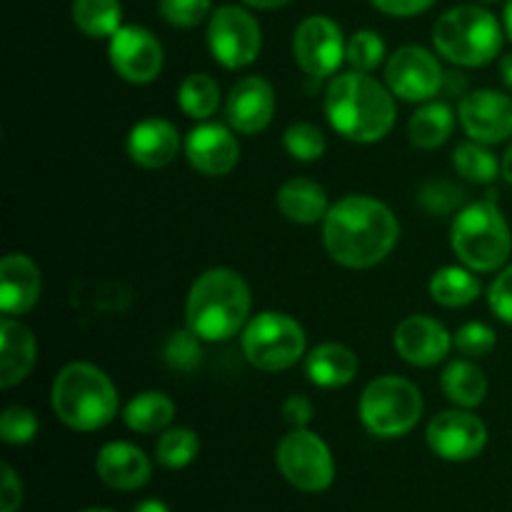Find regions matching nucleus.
I'll return each mask as SVG.
<instances>
[{"label":"nucleus","instance_id":"16","mask_svg":"<svg viewBox=\"0 0 512 512\" xmlns=\"http://www.w3.org/2000/svg\"><path fill=\"white\" fill-rule=\"evenodd\" d=\"M393 345L405 363L415 368H433L448 358L453 348V335L440 320L428 315H410L395 328Z\"/></svg>","mask_w":512,"mask_h":512},{"label":"nucleus","instance_id":"24","mask_svg":"<svg viewBox=\"0 0 512 512\" xmlns=\"http://www.w3.org/2000/svg\"><path fill=\"white\" fill-rule=\"evenodd\" d=\"M275 203L290 223L298 225L323 223L330 210L325 188L310 178H293L280 185Z\"/></svg>","mask_w":512,"mask_h":512},{"label":"nucleus","instance_id":"21","mask_svg":"<svg viewBox=\"0 0 512 512\" xmlns=\"http://www.w3.org/2000/svg\"><path fill=\"white\" fill-rule=\"evenodd\" d=\"M95 473L113 490H138L153 475L148 455L130 443H108L95 458Z\"/></svg>","mask_w":512,"mask_h":512},{"label":"nucleus","instance_id":"4","mask_svg":"<svg viewBox=\"0 0 512 512\" xmlns=\"http://www.w3.org/2000/svg\"><path fill=\"white\" fill-rule=\"evenodd\" d=\"M53 413L70 430L93 433L118 415V390L113 380L90 363H70L55 375L50 390Z\"/></svg>","mask_w":512,"mask_h":512},{"label":"nucleus","instance_id":"11","mask_svg":"<svg viewBox=\"0 0 512 512\" xmlns=\"http://www.w3.org/2000/svg\"><path fill=\"white\" fill-rule=\"evenodd\" d=\"M385 83L405 103H428L440 93L445 73L440 60L423 45H403L385 63Z\"/></svg>","mask_w":512,"mask_h":512},{"label":"nucleus","instance_id":"33","mask_svg":"<svg viewBox=\"0 0 512 512\" xmlns=\"http://www.w3.org/2000/svg\"><path fill=\"white\" fill-rule=\"evenodd\" d=\"M418 203L423 205L425 213L443 218V215H458L465 203V190L445 178H433L420 185Z\"/></svg>","mask_w":512,"mask_h":512},{"label":"nucleus","instance_id":"34","mask_svg":"<svg viewBox=\"0 0 512 512\" xmlns=\"http://www.w3.org/2000/svg\"><path fill=\"white\" fill-rule=\"evenodd\" d=\"M203 340L193 333V330H175L170 333V338L165 340L163 358L168 363L170 370L175 373H193L195 368L203 360V348H200Z\"/></svg>","mask_w":512,"mask_h":512},{"label":"nucleus","instance_id":"14","mask_svg":"<svg viewBox=\"0 0 512 512\" xmlns=\"http://www.w3.org/2000/svg\"><path fill=\"white\" fill-rule=\"evenodd\" d=\"M425 438L438 458L465 463L483 453L485 443H488V428L470 410H443L430 420Z\"/></svg>","mask_w":512,"mask_h":512},{"label":"nucleus","instance_id":"42","mask_svg":"<svg viewBox=\"0 0 512 512\" xmlns=\"http://www.w3.org/2000/svg\"><path fill=\"white\" fill-rule=\"evenodd\" d=\"M283 420L290 428H308L313 420V403L305 395H290L283 403Z\"/></svg>","mask_w":512,"mask_h":512},{"label":"nucleus","instance_id":"8","mask_svg":"<svg viewBox=\"0 0 512 512\" xmlns=\"http://www.w3.org/2000/svg\"><path fill=\"white\" fill-rule=\"evenodd\" d=\"M243 353L253 368L280 373L303 360L305 330L290 315L265 310L245 325Z\"/></svg>","mask_w":512,"mask_h":512},{"label":"nucleus","instance_id":"22","mask_svg":"<svg viewBox=\"0 0 512 512\" xmlns=\"http://www.w3.org/2000/svg\"><path fill=\"white\" fill-rule=\"evenodd\" d=\"M38 345L28 325L20 320L3 318L0 323V388H15L35 368Z\"/></svg>","mask_w":512,"mask_h":512},{"label":"nucleus","instance_id":"17","mask_svg":"<svg viewBox=\"0 0 512 512\" xmlns=\"http://www.w3.org/2000/svg\"><path fill=\"white\" fill-rule=\"evenodd\" d=\"M185 158L208 178H220L228 175L240 160V145L233 130L220 123H200L188 133L183 143Z\"/></svg>","mask_w":512,"mask_h":512},{"label":"nucleus","instance_id":"36","mask_svg":"<svg viewBox=\"0 0 512 512\" xmlns=\"http://www.w3.org/2000/svg\"><path fill=\"white\" fill-rule=\"evenodd\" d=\"M345 60H348L353 70L373 73L385 60V40L375 30H358V33L350 35Z\"/></svg>","mask_w":512,"mask_h":512},{"label":"nucleus","instance_id":"12","mask_svg":"<svg viewBox=\"0 0 512 512\" xmlns=\"http://www.w3.org/2000/svg\"><path fill=\"white\" fill-rule=\"evenodd\" d=\"M345 35L333 18L310 15L295 28L293 55L295 63L310 78H330L345 60Z\"/></svg>","mask_w":512,"mask_h":512},{"label":"nucleus","instance_id":"43","mask_svg":"<svg viewBox=\"0 0 512 512\" xmlns=\"http://www.w3.org/2000/svg\"><path fill=\"white\" fill-rule=\"evenodd\" d=\"M23 503V485L10 465H3V488H0V512H15Z\"/></svg>","mask_w":512,"mask_h":512},{"label":"nucleus","instance_id":"47","mask_svg":"<svg viewBox=\"0 0 512 512\" xmlns=\"http://www.w3.org/2000/svg\"><path fill=\"white\" fill-rule=\"evenodd\" d=\"M500 75H503V83L512 90V53L505 55L503 63H500Z\"/></svg>","mask_w":512,"mask_h":512},{"label":"nucleus","instance_id":"10","mask_svg":"<svg viewBox=\"0 0 512 512\" xmlns=\"http://www.w3.org/2000/svg\"><path fill=\"white\" fill-rule=\"evenodd\" d=\"M208 48L215 63L223 68H248L263 50V30L258 20L240 5H220L210 15Z\"/></svg>","mask_w":512,"mask_h":512},{"label":"nucleus","instance_id":"32","mask_svg":"<svg viewBox=\"0 0 512 512\" xmlns=\"http://www.w3.org/2000/svg\"><path fill=\"white\" fill-rule=\"evenodd\" d=\"M200 438L190 428H170L155 445V460L168 470L188 468L198 458Z\"/></svg>","mask_w":512,"mask_h":512},{"label":"nucleus","instance_id":"44","mask_svg":"<svg viewBox=\"0 0 512 512\" xmlns=\"http://www.w3.org/2000/svg\"><path fill=\"white\" fill-rule=\"evenodd\" d=\"M245 5H250V8H258V10H278L283 8V5H288L290 0H243Z\"/></svg>","mask_w":512,"mask_h":512},{"label":"nucleus","instance_id":"20","mask_svg":"<svg viewBox=\"0 0 512 512\" xmlns=\"http://www.w3.org/2000/svg\"><path fill=\"white\" fill-rule=\"evenodd\" d=\"M43 290L40 268L23 253H8L0 263V310L23 315L35 308Z\"/></svg>","mask_w":512,"mask_h":512},{"label":"nucleus","instance_id":"3","mask_svg":"<svg viewBox=\"0 0 512 512\" xmlns=\"http://www.w3.org/2000/svg\"><path fill=\"white\" fill-rule=\"evenodd\" d=\"M253 295L243 275L230 268H210L200 275L185 303V328L205 343H223L245 330Z\"/></svg>","mask_w":512,"mask_h":512},{"label":"nucleus","instance_id":"46","mask_svg":"<svg viewBox=\"0 0 512 512\" xmlns=\"http://www.w3.org/2000/svg\"><path fill=\"white\" fill-rule=\"evenodd\" d=\"M500 173H503V178L512 185V143H510V148L505 150L503 163H500Z\"/></svg>","mask_w":512,"mask_h":512},{"label":"nucleus","instance_id":"48","mask_svg":"<svg viewBox=\"0 0 512 512\" xmlns=\"http://www.w3.org/2000/svg\"><path fill=\"white\" fill-rule=\"evenodd\" d=\"M505 33H508V38L512 40V0H508V5H505Z\"/></svg>","mask_w":512,"mask_h":512},{"label":"nucleus","instance_id":"6","mask_svg":"<svg viewBox=\"0 0 512 512\" xmlns=\"http://www.w3.org/2000/svg\"><path fill=\"white\" fill-rule=\"evenodd\" d=\"M433 45L445 60L460 68H480L500 55L503 28L490 10L458 5L435 20Z\"/></svg>","mask_w":512,"mask_h":512},{"label":"nucleus","instance_id":"30","mask_svg":"<svg viewBox=\"0 0 512 512\" xmlns=\"http://www.w3.org/2000/svg\"><path fill=\"white\" fill-rule=\"evenodd\" d=\"M178 105L188 118L208 120L220 105V85L208 73H190L178 88Z\"/></svg>","mask_w":512,"mask_h":512},{"label":"nucleus","instance_id":"35","mask_svg":"<svg viewBox=\"0 0 512 512\" xmlns=\"http://www.w3.org/2000/svg\"><path fill=\"white\" fill-rule=\"evenodd\" d=\"M283 145L288 155L300 163H313L325 153V133L313 123H293L283 133Z\"/></svg>","mask_w":512,"mask_h":512},{"label":"nucleus","instance_id":"37","mask_svg":"<svg viewBox=\"0 0 512 512\" xmlns=\"http://www.w3.org/2000/svg\"><path fill=\"white\" fill-rule=\"evenodd\" d=\"M495 343H498L495 330L490 325L478 323V320L460 325L453 335V348L465 358H485V355L493 353Z\"/></svg>","mask_w":512,"mask_h":512},{"label":"nucleus","instance_id":"38","mask_svg":"<svg viewBox=\"0 0 512 512\" xmlns=\"http://www.w3.org/2000/svg\"><path fill=\"white\" fill-rule=\"evenodd\" d=\"M213 10L210 0H158V13L173 28H198Z\"/></svg>","mask_w":512,"mask_h":512},{"label":"nucleus","instance_id":"1","mask_svg":"<svg viewBox=\"0 0 512 512\" xmlns=\"http://www.w3.org/2000/svg\"><path fill=\"white\" fill-rule=\"evenodd\" d=\"M400 225L393 210L370 195H348L330 205L323 220V245L343 268H375L393 253Z\"/></svg>","mask_w":512,"mask_h":512},{"label":"nucleus","instance_id":"39","mask_svg":"<svg viewBox=\"0 0 512 512\" xmlns=\"http://www.w3.org/2000/svg\"><path fill=\"white\" fill-rule=\"evenodd\" d=\"M38 435V418L23 405H10L0 415V438L8 445H25Z\"/></svg>","mask_w":512,"mask_h":512},{"label":"nucleus","instance_id":"2","mask_svg":"<svg viewBox=\"0 0 512 512\" xmlns=\"http://www.w3.org/2000/svg\"><path fill=\"white\" fill-rule=\"evenodd\" d=\"M325 115L335 133L353 143L383 140L395 125V95L390 88L360 70H348L330 80L325 90Z\"/></svg>","mask_w":512,"mask_h":512},{"label":"nucleus","instance_id":"41","mask_svg":"<svg viewBox=\"0 0 512 512\" xmlns=\"http://www.w3.org/2000/svg\"><path fill=\"white\" fill-rule=\"evenodd\" d=\"M370 3L390 18H413L433 8L435 0H370Z\"/></svg>","mask_w":512,"mask_h":512},{"label":"nucleus","instance_id":"45","mask_svg":"<svg viewBox=\"0 0 512 512\" xmlns=\"http://www.w3.org/2000/svg\"><path fill=\"white\" fill-rule=\"evenodd\" d=\"M133 512H170V508L163 500H143Z\"/></svg>","mask_w":512,"mask_h":512},{"label":"nucleus","instance_id":"29","mask_svg":"<svg viewBox=\"0 0 512 512\" xmlns=\"http://www.w3.org/2000/svg\"><path fill=\"white\" fill-rule=\"evenodd\" d=\"M73 23L88 38H113L123 28L120 0H73Z\"/></svg>","mask_w":512,"mask_h":512},{"label":"nucleus","instance_id":"49","mask_svg":"<svg viewBox=\"0 0 512 512\" xmlns=\"http://www.w3.org/2000/svg\"><path fill=\"white\" fill-rule=\"evenodd\" d=\"M83 512H113V510H105V508H90V510H83Z\"/></svg>","mask_w":512,"mask_h":512},{"label":"nucleus","instance_id":"40","mask_svg":"<svg viewBox=\"0 0 512 512\" xmlns=\"http://www.w3.org/2000/svg\"><path fill=\"white\" fill-rule=\"evenodd\" d=\"M488 305L503 323L512 325V265L500 270L498 278L493 280L488 290Z\"/></svg>","mask_w":512,"mask_h":512},{"label":"nucleus","instance_id":"25","mask_svg":"<svg viewBox=\"0 0 512 512\" xmlns=\"http://www.w3.org/2000/svg\"><path fill=\"white\" fill-rule=\"evenodd\" d=\"M440 388L445 398L465 410L478 408L488 395V378L483 370L470 360H453L440 375Z\"/></svg>","mask_w":512,"mask_h":512},{"label":"nucleus","instance_id":"13","mask_svg":"<svg viewBox=\"0 0 512 512\" xmlns=\"http://www.w3.org/2000/svg\"><path fill=\"white\" fill-rule=\"evenodd\" d=\"M108 58L115 73L133 85L153 83L165 63L160 40L140 25H123L110 38Z\"/></svg>","mask_w":512,"mask_h":512},{"label":"nucleus","instance_id":"9","mask_svg":"<svg viewBox=\"0 0 512 512\" xmlns=\"http://www.w3.org/2000/svg\"><path fill=\"white\" fill-rule=\"evenodd\" d=\"M278 470L290 485L305 493H323L333 485V453L320 435L308 428H295L285 435L275 450Z\"/></svg>","mask_w":512,"mask_h":512},{"label":"nucleus","instance_id":"19","mask_svg":"<svg viewBox=\"0 0 512 512\" xmlns=\"http://www.w3.org/2000/svg\"><path fill=\"white\" fill-rule=\"evenodd\" d=\"M180 153V133L170 120L148 118L133 125L128 135V155L138 168L160 170Z\"/></svg>","mask_w":512,"mask_h":512},{"label":"nucleus","instance_id":"15","mask_svg":"<svg viewBox=\"0 0 512 512\" xmlns=\"http://www.w3.org/2000/svg\"><path fill=\"white\" fill-rule=\"evenodd\" d=\"M458 115L470 140H478L483 145L503 143L512 135V98L498 90L465 93Z\"/></svg>","mask_w":512,"mask_h":512},{"label":"nucleus","instance_id":"18","mask_svg":"<svg viewBox=\"0 0 512 512\" xmlns=\"http://www.w3.org/2000/svg\"><path fill=\"white\" fill-rule=\"evenodd\" d=\"M225 115L235 133L255 135L270 125L275 115V90L260 75H245L225 100Z\"/></svg>","mask_w":512,"mask_h":512},{"label":"nucleus","instance_id":"27","mask_svg":"<svg viewBox=\"0 0 512 512\" xmlns=\"http://www.w3.org/2000/svg\"><path fill=\"white\" fill-rule=\"evenodd\" d=\"M175 418V403L160 390H145L123 408V423L133 433L153 435L168 430Z\"/></svg>","mask_w":512,"mask_h":512},{"label":"nucleus","instance_id":"28","mask_svg":"<svg viewBox=\"0 0 512 512\" xmlns=\"http://www.w3.org/2000/svg\"><path fill=\"white\" fill-rule=\"evenodd\" d=\"M475 270L460 268V265H445L430 280V295L443 308H465L475 303L483 290L480 280L475 278Z\"/></svg>","mask_w":512,"mask_h":512},{"label":"nucleus","instance_id":"26","mask_svg":"<svg viewBox=\"0 0 512 512\" xmlns=\"http://www.w3.org/2000/svg\"><path fill=\"white\" fill-rule=\"evenodd\" d=\"M455 113L448 103L440 100H428L413 113L408 125L410 143L420 150H435L453 135Z\"/></svg>","mask_w":512,"mask_h":512},{"label":"nucleus","instance_id":"31","mask_svg":"<svg viewBox=\"0 0 512 512\" xmlns=\"http://www.w3.org/2000/svg\"><path fill=\"white\" fill-rule=\"evenodd\" d=\"M453 168L460 178L478 185L493 183L500 173L495 153L490 148H485L483 143H478V140H473V143H460L453 150Z\"/></svg>","mask_w":512,"mask_h":512},{"label":"nucleus","instance_id":"23","mask_svg":"<svg viewBox=\"0 0 512 512\" xmlns=\"http://www.w3.org/2000/svg\"><path fill=\"white\" fill-rule=\"evenodd\" d=\"M358 368V355L340 343H323L305 355V375L310 383L325 390L353 383Z\"/></svg>","mask_w":512,"mask_h":512},{"label":"nucleus","instance_id":"7","mask_svg":"<svg viewBox=\"0 0 512 512\" xmlns=\"http://www.w3.org/2000/svg\"><path fill=\"white\" fill-rule=\"evenodd\" d=\"M360 423L375 438H403L423 415L418 385L398 375H383L365 385L358 403Z\"/></svg>","mask_w":512,"mask_h":512},{"label":"nucleus","instance_id":"5","mask_svg":"<svg viewBox=\"0 0 512 512\" xmlns=\"http://www.w3.org/2000/svg\"><path fill=\"white\" fill-rule=\"evenodd\" d=\"M450 245L465 268L475 273H493L508 263L512 253V233L503 210L490 198L470 203L460 210L450 225Z\"/></svg>","mask_w":512,"mask_h":512}]
</instances>
